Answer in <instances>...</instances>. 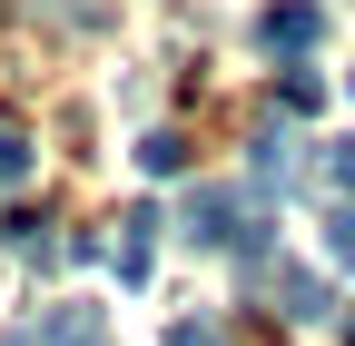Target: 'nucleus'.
Listing matches in <instances>:
<instances>
[{"label":"nucleus","mask_w":355,"mask_h":346,"mask_svg":"<svg viewBox=\"0 0 355 346\" xmlns=\"http://www.w3.org/2000/svg\"><path fill=\"white\" fill-rule=\"evenodd\" d=\"M277 297H286V317H326V277H306V267H277Z\"/></svg>","instance_id":"5"},{"label":"nucleus","mask_w":355,"mask_h":346,"mask_svg":"<svg viewBox=\"0 0 355 346\" xmlns=\"http://www.w3.org/2000/svg\"><path fill=\"white\" fill-rule=\"evenodd\" d=\"M326 188H345V198H355V139H336V149H326Z\"/></svg>","instance_id":"10"},{"label":"nucleus","mask_w":355,"mask_h":346,"mask_svg":"<svg viewBox=\"0 0 355 346\" xmlns=\"http://www.w3.org/2000/svg\"><path fill=\"white\" fill-rule=\"evenodd\" d=\"M168 346H227V336H217L207 317H178V327H168Z\"/></svg>","instance_id":"11"},{"label":"nucleus","mask_w":355,"mask_h":346,"mask_svg":"<svg viewBox=\"0 0 355 346\" xmlns=\"http://www.w3.org/2000/svg\"><path fill=\"white\" fill-rule=\"evenodd\" d=\"M277 99H286V109H316V99H326V79H316V69H286V79H277Z\"/></svg>","instance_id":"9"},{"label":"nucleus","mask_w":355,"mask_h":346,"mask_svg":"<svg viewBox=\"0 0 355 346\" xmlns=\"http://www.w3.org/2000/svg\"><path fill=\"white\" fill-rule=\"evenodd\" d=\"M158 228H168L158 208H128V218H119V277H128V287H148V247H158Z\"/></svg>","instance_id":"3"},{"label":"nucleus","mask_w":355,"mask_h":346,"mask_svg":"<svg viewBox=\"0 0 355 346\" xmlns=\"http://www.w3.org/2000/svg\"><path fill=\"white\" fill-rule=\"evenodd\" d=\"M345 346H355V327H345Z\"/></svg>","instance_id":"13"},{"label":"nucleus","mask_w":355,"mask_h":346,"mask_svg":"<svg viewBox=\"0 0 355 346\" xmlns=\"http://www.w3.org/2000/svg\"><path fill=\"white\" fill-rule=\"evenodd\" d=\"M139 168H148V179H178V168H188V139H178V129H148V139H139Z\"/></svg>","instance_id":"4"},{"label":"nucleus","mask_w":355,"mask_h":346,"mask_svg":"<svg viewBox=\"0 0 355 346\" xmlns=\"http://www.w3.org/2000/svg\"><path fill=\"white\" fill-rule=\"evenodd\" d=\"M326 257H336V267H355V208H326Z\"/></svg>","instance_id":"7"},{"label":"nucleus","mask_w":355,"mask_h":346,"mask_svg":"<svg viewBox=\"0 0 355 346\" xmlns=\"http://www.w3.org/2000/svg\"><path fill=\"white\" fill-rule=\"evenodd\" d=\"M50 346H99V317H89V307H60L50 317Z\"/></svg>","instance_id":"6"},{"label":"nucleus","mask_w":355,"mask_h":346,"mask_svg":"<svg viewBox=\"0 0 355 346\" xmlns=\"http://www.w3.org/2000/svg\"><path fill=\"white\" fill-rule=\"evenodd\" d=\"M30 179V139H20V129H0V188H20Z\"/></svg>","instance_id":"8"},{"label":"nucleus","mask_w":355,"mask_h":346,"mask_svg":"<svg viewBox=\"0 0 355 346\" xmlns=\"http://www.w3.org/2000/svg\"><path fill=\"white\" fill-rule=\"evenodd\" d=\"M247 228H257V218H247L227 188H198V198H188V238H198V247H237Z\"/></svg>","instance_id":"2"},{"label":"nucleus","mask_w":355,"mask_h":346,"mask_svg":"<svg viewBox=\"0 0 355 346\" xmlns=\"http://www.w3.org/2000/svg\"><path fill=\"white\" fill-rule=\"evenodd\" d=\"M0 346H30V336H0Z\"/></svg>","instance_id":"12"},{"label":"nucleus","mask_w":355,"mask_h":346,"mask_svg":"<svg viewBox=\"0 0 355 346\" xmlns=\"http://www.w3.org/2000/svg\"><path fill=\"white\" fill-rule=\"evenodd\" d=\"M316 40H326V10H316V0H277V10H257V50L296 60V50H316Z\"/></svg>","instance_id":"1"}]
</instances>
